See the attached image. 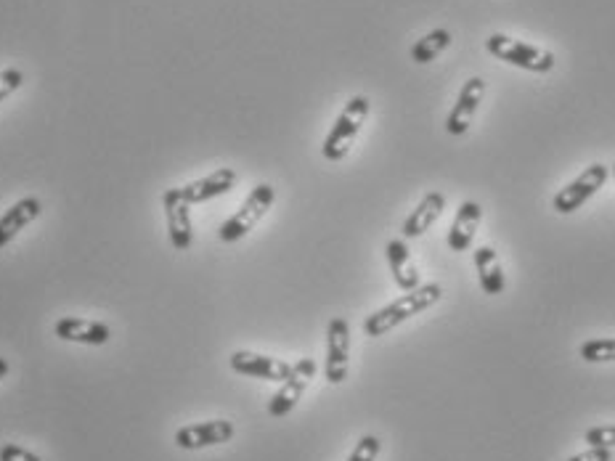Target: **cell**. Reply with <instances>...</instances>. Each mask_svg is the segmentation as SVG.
<instances>
[{
	"instance_id": "1",
	"label": "cell",
	"mask_w": 615,
	"mask_h": 461,
	"mask_svg": "<svg viewBox=\"0 0 615 461\" xmlns=\"http://www.w3.org/2000/svg\"><path fill=\"white\" fill-rule=\"evenodd\" d=\"M443 297L441 284H419L417 289H411L403 297H398L395 303L385 305L377 313L364 321V332L369 337H382V334L393 332L395 326H401L403 321H409L411 316H419L422 310L433 308Z\"/></svg>"
},
{
	"instance_id": "2",
	"label": "cell",
	"mask_w": 615,
	"mask_h": 461,
	"mask_svg": "<svg viewBox=\"0 0 615 461\" xmlns=\"http://www.w3.org/2000/svg\"><path fill=\"white\" fill-rule=\"evenodd\" d=\"M366 117H369V99L366 96H353L335 120L329 136L324 138V146H321V152H324L329 162H340V159L348 157L350 146H353L356 136L364 128Z\"/></svg>"
},
{
	"instance_id": "3",
	"label": "cell",
	"mask_w": 615,
	"mask_h": 461,
	"mask_svg": "<svg viewBox=\"0 0 615 461\" xmlns=\"http://www.w3.org/2000/svg\"><path fill=\"white\" fill-rule=\"evenodd\" d=\"M486 51L496 59L507 61L512 67L528 69V72H539V75H547L555 69V53L547 51V48L531 46V43H523V40L509 38V35H488Z\"/></svg>"
},
{
	"instance_id": "4",
	"label": "cell",
	"mask_w": 615,
	"mask_h": 461,
	"mask_svg": "<svg viewBox=\"0 0 615 461\" xmlns=\"http://www.w3.org/2000/svg\"><path fill=\"white\" fill-rule=\"evenodd\" d=\"M274 202H276L274 186H271V183H258V186L250 191V197L244 199L242 207H239V210H236L221 228H218L221 242L231 244V242L244 239V236L250 234L252 228L258 226L260 220H263V215L271 210Z\"/></svg>"
},
{
	"instance_id": "5",
	"label": "cell",
	"mask_w": 615,
	"mask_h": 461,
	"mask_svg": "<svg viewBox=\"0 0 615 461\" xmlns=\"http://www.w3.org/2000/svg\"><path fill=\"white\" fill-rule=\"evenodd\" d=\"M610 178V167L597 162V165H589L584 173L578 175L576 181H570L565 189H560V194L555 197V210L560 215H570L576 212L578 207H584L589 199L597 194V191L608 183Z\"/></svg>"
},
{
	"instance_id": "6",
	"label": "cell",
	"mask_w": 615,
	"mask_h": 461,
	"mask_svg": "<svg viewBox=\"0 0 615 461\" xmlns=\"http://www.w3.org/2000/svg\"><path fill=\"white\" fill-rule=\"evenodd\" d=\"M350 371V324L342 316L332 318L327 326V363L324 377L329 385H342Z\"/></svg>"
},
{
	"instance_id": "7",
	"label": "cell",
	"mask_w": 615,
	"mask_h": 461,
	"mask_svg": "<svg viewBox=\"0 0 615 461\" xmlns=\"http://www.w3.org/2000/svg\"><path fill=\"white\" fill-rule=\"evenodd\" d=\"M313 377H316V363H313L311 358H300L297 363H292V374H289V379L281 382L279 393L271 398V403H268V414L274 416V419L287 416L289 411L300 403L305 387H308V382H311Z\"/></svg>"
},
{
	"instance_id": "8",
	"label": "cell",
	"mask_w": 615,
	"mask_h": 461,
	"mask_svg": "<svg viewBox=\"0 0 615 461\" xmlns=\"http://www.w3.org/2000/svg\"><path fill=\"white\" fill-rule=\"evenodd\" d=\"M162 207L168 218V234L173 250L189 252L194 244V226H191V205L181 197V189H168L162 194Z\"/></svg>"
},
{
	"instance_id": "9",
	"label": "cell",
	"mask_w": 615,
	"mask_h": 461,
	"mask_svg": "<svg viewBox=\"0 0 615 461\" xmlns=\"http://www.w3.org/2000/svg\"><path fill=\"white\" fill-rule=\"evenodd\" d=\"M236 435V427L226 419H213V422L186 424L175 432V446L183 451H199L207 446H221Z\"/></svg>"
},
{
	"instance_id": "10",
	"label": "cell",
	"mask_w": 615,
	"mask_h": 461,
	"mask_svg": "<svg viewBox=\"0 0 615 461\" xmlns=\"http://www.w3.org/2000/svg\"><path fill=\"white\" fill-rule=\"evenodd\" d=\"M483 96H486V83H483L480 77H470V80L462 85V91L456 96L454 109H451L446 117L448 136H464V133L470 130Z\"/></svg>"
},
{
	"instance_id": "11",
	"label": "cell",
	"mask_w": 615,
	"mask_h": 461,
	"mask_svg": "<svg viewBox=\"0 0 615 461\" xmlns=\"http://www.w3.org/2000/svg\"><path fill=\"white\" fill-rule=\"evenodd\" d=\"M228 363H231V369H234L236 374L268 379V382H284V379H289V374H292V363L281 361V358L250 353V350H236V353H231Z\"/></svg>"
},
{
	"instance_id": "12",
	"label": "cell",
	"mask_w": 615,
	"mask_h": 461,
	"mask_svg": "<svg viewBox=\"0 0 615 461\" xmlns=\"http://www.w3.org/2000/svg\"><path fill=\"white\" fill-rule=\"evenodd\" d=\"M54 334L64 342H80V345H107L112 340V329L101 321H88V318H59L54 326Z\"/></svg>"
},
{
	"instance_id": "13",
	"label": "cell",
	"mask_w": 615,
	"mask_h": 461,
	"mask_svg": "<svg viewBox=\"0 0 615 461\" xmlns=\"http://www.w3.org/2000/svg\"><path fill=\"white\" fill-rule=\"evenodd\" d=\"M234 186H236L234 170H231V167H221V170H215V173L205 175V178H199V181L186 183L181 189V197L186 199L189 205H205L210 199L228 194Z\"/></svg>"
},
{
	"instance_id": "14",
	"label": "cell",
	"mask_w": 615,
	"mask_h": 461,
	"mask_svg": "<svg viewBox=\"0 0 615 461\" xmlns=\"http://www.w3.org/2000/svg\"><path fill=\"white\" fill-rule=\"evenodd\" d=\"M443 210H446V197L441 191H430L422 202L417 205V210H411V215L403 220L401 234L403 239H417L427 231V228L435 226V220L441 218Z\"/></svg>"
},
{
	"instance_id": "15",
	"label": "cell",
	"mask_w": 615,
	"mask_h": 461,
	"mask_svg": "<svg viewBox=\"0 0 615 461\" xmlns=\"http://www.w3.org/2000/svg\"><path fill=\"white\" fill-rule=\"evenodd\" d=\"M40 212H43V202L35 197H24L16 205L8 207L3 212V218H0V247H6L19 231L30 226L32 220H38Z\"/></svg>"
},
{
	"instance_id": "16",
	"label": "cell",
	"mask_w": 615,
	"mask_h": 461,
	"mask_svg": "<svg viewBox=\"0 0 615 461\" xmlns=\"http://www.w3.org/2000/svg\"><path fill=\"white\" fill-rule=\"evenodd\" d=\"M480 215H483V210H480L478 202L464 199L462 205H459V212H456L454 223H451V231H448V247H451V250H470L475 231H478L480 226Z\"/></svg>"
},
{
	"instance_id": "17",
	"label": "cell",
	"mask_w": 615,
	"mask_h": 461,
	"mask_svg": "<svg viewBox=\"0 0 615 461\" xmlns=\"http://www.w3.org/2000/svg\"><path fill=\"white\" fill-rule=\"evenodd\" d=\"M388 263H390V271H393V279L395 284L403 289V292H411V289L419 287V271L417 265H414V260H411V250L406 247V242L403 239H393V242H388Z\"/></svg>"
},
{
	"instance_id": "18",
	"label": "cell",
	"mask_w": 615,
	"mask_h": 461,
	"mask_svg": "<svg viewBox=\"0 0 615 461\" xmlns=\"http://www.w3.org/2000/svg\"><path fill=\"white\" fill-rule=\"evenodd\" d=\"M475 268H478L480 287L486 295H502L507 281H504L502 263H499V255H496L494 247H478L475 250Z\"/></svg>"
},
{
	"instance_id": "19",
	"label": "cell",
	"mask_w": 615,
	"mask_h": 461,
	"mask_svg": "<svg viewBox=\"0 0 615 461\" xmlns=\"http://www.w3.org/2000/svg\"><path fill=\"white\" fill-rule=\"evenodd\" d=\"M451 46V32L438 27V30L427 32L425 38H419L414 46H411V61L414 64H430L441 56L446 48Z\"/></svg>"
},
{
	"instance_id": "20",
	"label": "cell",
	"mask_w": 615,
	"mask_h": 461,
	"mask_svg": "<svg viewBox=\"0 0 615 461\" xmlns=\"http://www.w3.org/2000/svg\"><path fill=\"white\" fill-rule=\"evenodd\" d=\"M578 356L586 363H610L615 361V337H597V340H586L578 348Z\"/></svg>"
},
{
	"instance_id": "21",
	"label": "cell",
	"mask_w": 615,
	"mask_h": 461,
	"mask_svg": "<svg viewBox=\"0 0 615 461\" xmlns=\"http://www.w3.org/2000/svg\"><path fill=\"white\" fill-rule=\"evenodd\" d=\"M380 451H382L380 438H377V435H364V438L356 443V448H353V454L348 456V461H377Z\"/></svg>"
},
{
	"instance_id": "22",
	"label": "cell",
	"mask_w": 615,
	"mask_h": 461,
	"mask_svg": "<svg viewBox=\"0 0 615 461\" xmlns=\"http://www.w3.org/2000/svg\"><path fill=\"white\" fill-rule=\"evenodd\" d=\"M586 443L592 448H615V424H602L586 430Z\"/></svg>"
},
{
	"instance_id": "23",
	"label": "cell",
	"mask_w": 615,
	"mask_h": 461,
	"mask_svg": "<svg viewBox=\"0 0 615 461\" xmlns=\"http://www.w3.org/2000/svg\"><path fill=\"white\" fill-rule=\"evenodd\" d=\"M22 83H24L22 69H14V67L3 69V72H0V101H6L11 93L19 91Z\"/></svg>"
},
{
	"instance_id": "24",
	"label": "cell",
	"mask_w": 615,
	"mask_h": 461,
	"mask_svg": "<svg viewBox=\"0 0 615 461\" xmlns=\"http://www.w3.org/2000/svg\"><path fill=\"white\" fill-rule=\"evenodd\" d=\"M0 461H43L38 454H32L30 448L16 446V443H6L0 446Z\"/></svg>"
},
{
	"instance_id": "25",
	"label": "cell",
	"mask_w": 615,
	"mask_h": 461,
	"mask_svg": "<svg viewBox=\"0 0 615 461\" xmlns=\"http://www.w3.org/2000/svg\"><path fill=\"white\" fill-rule=\"evenodd\" d=\"M568 461H613V448H592V446H589V451L570 456Z\"/></svg>"
},
{
	"instance_id": "26",
	"label": "cell",
	"mask_w": 615,
	"mask_h": 461,
	"mask_svg": "<svg viewBox=\"0 0 615 461\" xmlns=\"http://www.w3.org/2000/svg\"><path fill=\"white\" fill-rule=\"evenodd\" d=\"M11 371V363L6 361V358L0 356V379H6V374Z\"/></svg>"
},
{
	"instance_id": "27",
	"label": "cell",
	"mask_w": 615,
	"mask_h": 461,
	"mask_svg": "<svg viewBox=\"0 0 615 461\" xmlns=\"http://www.w3.org/2000/svg\"><path fill=\"white\" fill-rule=\"evenodd\" d=\"M613 175H615V165H613Z\"/></svg>"
}]
</instances>
